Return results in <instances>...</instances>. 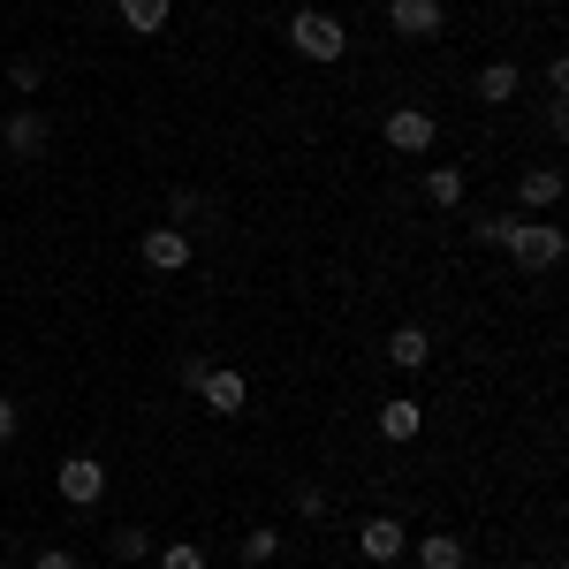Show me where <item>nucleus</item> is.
Wrapping results in <instances>:
<instances>
[{
	"label": "nucleus",
	"instance_id": "f257e3e1",
	"mask_svg": "<svg viewBox=\"0 0 569 569\" xmlns=\"http://www.w3.org/2000/svg\"><path fill=\"white\" fill-rule=\"evenodd\" d=\"M501 251L525 266V273H547V266H562L569 236H562V228H547V220H531V213H517V220H509V236H501Z\"/></svg>",
	"mask_w": 569,
	"mask_h": 569
},
{
	"label": "nucleus",
	"instance_id": "f03ea898",
	"mask_svg": "<svg viewBox=\"0 0 569 569\" xmlns=\"http://www.w3.org/2000/svg\"><path fill=\"white\" fill-rule=\"evenodd\" d=\"M289 46H297L305 61H319V69H327V61H342V53H350V31H342L327 8H305V16L289 23Z\"/></svg>",
	"mask_w": 569,
	"mask_h": 569
},
{
	"label": "nucleus",
	"instance_id": "7ed1b4c3",
	"mask_svg": "<svg viewBox=\"0 0 569 569\" xmlns=\"http://www.w3.org/2000/svg\"><path fill=\"white\" fill-rule=\"evenodd\" d=\"M53 486H61L69 509H99V493H107V463H99V456H61V463H53Z\"/></svg>",
	"mask_w": 569,
	"mask_h": 569
},
{
	"label": "nucleus",
	"instance_id": "20e7f679",
	"mask_svg": "<svg viewBox=\"0 0 569 569\" xmlns=\"http://www.w3.org/2000/svg\"><path fill=\"white\" fill-rule=\"evenodd\" d=\"M380 137H388L402 160H418V152H433V137H440V122H433V107H388V122H380Z\"/></svg>",
	"mask_w": 569,
	"mask_h": 569
},
{
	"label": "nucleus",
	"instance_id": "39448f33",
	"mask_svg": "<svg viewBox=\"0 0 569 569\" xmlns=\"http://www.w3.org/2000/svg\"><path fill=\"white\" fill-rule=\"evenodd\" d=\"M137 259L152 266V273H182V266L198 259V243H190V228H168V220H160V228L137 236Z\"/></svg>",
	"mask_w": 569,
	"mask_h": 569
},
{
	"label": "nucleus",
	"instance_id": "423d86ee",
	"mask_svg": "<svg viewBox=\"0 0 569 569\" xmlns=\"http://www.w3.org/2000/svg\"><path fill=\"white\" fill-rule=\"evenodd\" d=\"M198 402H206L213 418H243V410H251V380H243L236 365H206V380H198Z\"/></svg>",
	"mask_w": 569,
	"mask_h": 569
},
{
	"label": "nucleus",
	"instance_id": "0eeeda50",
	"mask_svg": "<svg viewBox=\"0 0 569 569\" xmlns=\"http://www.w3.org/2000/svg\"><path fill=\"white\" fill-rule=\"evenodd\" d=\"M0 137H8V152H16V160H39L46 137H53V122H46V107H16V114L0 122Z\"/></svg>",
	"mask_w": 569,
	"mask_h": 569
},
{
	"label": "nucleus",
	"instance_id": "6e6552de",
	"mask_svg": "<svg viewBox=\"0 0 569 569\" xmlns=\"http://www.w3.org/2000/svg\"><path fill=\"white\" fill-rule=\"evenodd\" d=\"M388 23L402 39H440V23H448V0H388Z\"/></svg>",
	"mask_w": 569,
	"mask_h": 569
},
{
	"label": "nucleus",
	"instance_id": "1a4fd4ad",
	"mask_svg": "<svg viewBox=\"0 0 569 569\" xmlns=\"http://www.w3.org/2000/svg\"><path fill=\"white\" fill-rule=\"evenodd\" d=\"M418 433H426V402H418V395H388V402H380V440L402 448V440H418Z\"/></svg>",
	"mask_w": 569,
	"mask_h": 569
},
{
	"label": "nucleus",
	"instance_id": "9d476101",
	"mask_svg": "<svg viewBox=\"0 0 569 569\" xmlns=\"http://www.w3.org/2000/svg\"><path fill=\"white\" fill-rule=\"evenodd\" d=\"M357 547H365V562H402V517H365Z\"/></svg>",
	"mask_w": 569,
	"mask_h": 569
},
{
	"label": "nucleus",
	"instance_id": "9b49d317",
	"mask_svg": "<svg viewBox=\"0 0 569 569\" xmlns=\"http://www.w3.org/2000/svg\"><path fill=\"white\" fill-rule=\"evenodd\" d=\"M418 569H471V539L463 531H426L418 539Z\"/></svg>",
	"mask_w": 569,
	"mask_h": 569
},
{
	"label": "nucleus",
	"instance_id": "f8f14e48",
	"mask_svg": "<svg viewBox=\"0 0 569 569\" xmlns=\"http://www.w3.org/2000/svg\"><path fill=\"white\" fill-rule=\"evenodd\" d=\"M388 365L395 372H426V365H433V335H426V327H395L388 335Z\"/></svg>",
	"mask_w": 569,
	"mask_h": 569
},
{
	"label": "nucleus",
	"instance_id": "ddd939ff",
	"mask_svg": "<svg viewBox=\"0 0 569 569\" xmlns=\"http://www.w3.org/2000/svg\"><path fill=\"white\" fill-rule=\"evenodd\" d=\"M517 206H525V213H555V206H562V176H555V168H525V176H517Z\"/></svg>",
	"mask_w": 569,
	"mask_h": 569
},
{
	"label": "nucleus",
	"instance_id": "4468645a",
	"mask_svg": "<svg viewBox=\"0 0 569 569\" xmlns=\"http://www.w3.org/2000/svg\"><path fill=\"white\" fill-rule=\"evenodd\" d=\"M517 91H525V69H517V61H486L479 69V99L486 107H509Z\"/></svg>",
	"mask_w": 569,
	"mask_h": 569
},
{
	"label": "nucleus",
	"instance_id": "2eb2a0df",
	"mask_svg": "<svg viewBox=\"0 0 569 569\" xmlns=\"http://www.w3.org/2000/svg\"><path fill=\"white\" fill-rule=\"evenodd\" d=\"M168 16H176V0H122V23H130L137 39H160Z\"/></svg>",
	"mask_w": 569,
	"mask_h": 569
},
{
	"label": "nucleus",
	"instance_id": "dca6fc26",
	"mask_svg": "<svg viewBox=\"0 0 569 569\" xmlns=\"http://www.w3.org/2000/svg\"><path fill=\"white\" fill-rule=\"evenodd\" d=\"M426 198H433V206H448V213H456V206H463V198H471V176H463V168H426Z\"/></svg>",
	"mask_w": 569,
	"mask_h": 569
},
{
	"label": "nucleus",
	"instance_id": "f3484780",
	"mask_svg": "<svg viewBox=\"0 0 569 569\" xmlns=\"http://www.w3.org/2000/svg\"><path fill=\"white\" fill-rule=\"evenodd\" d=\"M273 555H281V531H273V525L243 531V562H251V569H266V562H273Z\"/></svg>",
	"mask_w": 569,
	"mask_h": 569
},
{
	"label": "nucleus",
	"instance_id": "a211bd4d",
	"mask_svg": "<svg viewBox=\"0 0 569 569\" xmlns=\"http://www.w3.org/2000/svg\"><path fill=\"white\" fill-rule=\"evenodd\" d=\"M144 555H152V531H144V525L114 531V562H144Z\"/></svg>",
	"mask_w": 569,
	"mask_h": 569
},
{
	"label": "nucleus",
	"instance_id": "6ab92c4d",
	"mask_svg": "<svg viewBox=\"0 0 569 569\" xmlns=\"http://www.w3.org/2000/svg\"><path fill=\"white\" fill-rule=\"evenodd\" d=\"M160 569H206V547L198 539H168L160 547Z\"/></svg>",
	"mask_w": 569,
	"mask_h": 569
},
{
	"label": "nucleus",
	"instance_id": "aec40b11",
	"mask_svg": "<svg viewBox=\"0 0 569 569\" xmlns=\"http://www.w3.org/2000/svg\"><path fill=\"white\" fill-rule=\"evenodd\" d=\"M8 84H16L23 99H31V91L46 84V61H31V53H16V61H8Z\"/></svg>",
	"mask_w": 569,
	"mask_h": 569
},
{
	"label": "nucleus",
	"instance_id": "412c9836",
	"mask_svg": "<svg viewBox=\"0 0 569 569\" xmlns=\"http://www.w3.org/2000/svg\"><path fill=\"white\" fill-rule=\"evenodd\" d=\"M509 220H517V213H479V220H471V236H479L486 251H501V236H509Z\"/></svg>",
	"mask_w": 569,
	"mask_h": 569
},
{
	"label": "nucleus",
	"instance_id": "4be33fe9",
	"mask_svg": "<svg viewBox=\"0 0 569 569\" xmlns=\"http://www.w3.org/2000/svg\"><path fill=\"white\" fill-rule=\"evenodd\" d=\"M198 213H206L198 190H176V198H168V228H182V220H198Z\"/></svg>",
	"mask_w": 569,
	"mask_h": 569
},
{
	"label": "nucleus",
	"instance_id": "5701e85b",
	"mask_svg": "<svg viewBox=\"0 0 569 569\" xmlns=\"http://www.w3.org/2000/svg\"><path fill=\"white\" fill-rule=\"evenodd\" d=\"M31 569H84V562H77L69 547H39V555H31Z\"/></svg>",
	"mask_w": 569,
	"mask_h": 569
},
{
	"label": "nucleus",
	"instance_id": "b1692460",
	"mask_svg": "<svg viewBox=\"0 0 569 569\" xmlns=\"http://www.w3.org/2000/svg\"><path fill=\"white\" fill-rule=\"evenodd\" d=\"M176 380H182V388H190V395H198V380H206V357L190 350V357H182V365H176Z\"/></svg>",
	"mask_w": 569,
	"mask_h": 569
},
{
	"label": "nucleus",
	"instance_id": "393cba45",
	"mask_svg": "<svg viewBox=\"0 0 569 569\" xmlns=\"http://www.w3.org/2000/svg\"><path fill=\"white\" fill-rule=\"evenodd\" d=\"M297 517H327V493L319 486H297Z\"/></svg>",
	"mask_w": 569,
	"mask_h": 569
},
{
	"label": "nucleus",
	"instance_id": "a878e982",
	"mask_svg": "<svg viewBox=\"0 0 569 569\" xmlns=\"http://www.w3.org/2000/svg\"><path fill=\"white\" fill-rule=\"evenodd\" d=\"M16 426H23V410H16V402H8V395H0V448H8V440H16Z\"/></svg>",
	"mask_w": 569,
	"mask_h": 569
}]
</instances>
